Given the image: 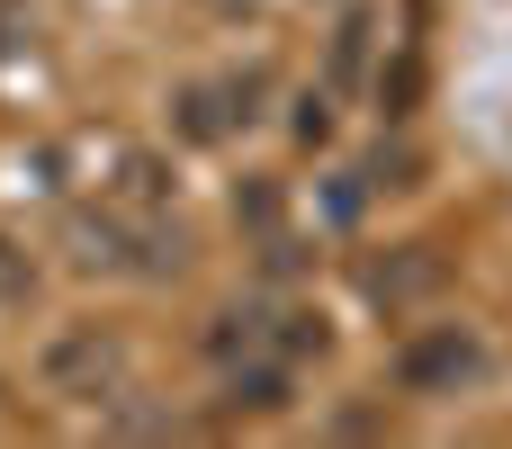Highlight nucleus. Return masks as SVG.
Returning <instances> with one entry per match:
<instances>
[{"label":"nucleus","mask_w":512,"mask_h":449,"mask_svg":"<svg viewBox=\"0 0 512 449\" xmlns=\"http://www.w3.org/2000/svg\"><path fill=\"white\" fill-rule=\"evenodd\" d=\"M360 63H369V9H351V18L333 27V81H351Z\"/></svg>","instance_id":"nucleus-4"},{"label":"nucleus","mask_w":512,"mask_h":449,"mask_svg":"<svg viewBox=\"0 0 512 449\" xmlns=\"http://www.w3.org/2000/svg\"><path fill=\"white\" fill-rule=\"evenodd\" d=\"M225 405H234V414H279V405H288V360H270V351L225 360Z\"/></svg>","instance_id":"nucleus-3"},{"label":"nucleus","mask_w":512,"mask_h":449,"mask_svg":"<svg viewBox=\"0 0 512 449\" xmlns=\"http://www.w3.org/2000/svg\"><path fill=\"white\" fill-rule=\"evenodd\" d=\"M297 135H306V144H324V135H333V108H324V99H306V117H297Z\"/></svg>","instance_id":"nucleus-6"},{"label":"nucleus","mask_w":512,"mask_h":449,"mask_svg":"<svg viewBox=\"0 0 512 449\" xmlns=\"http://www.w3.org/2000/svg\"><path fill=\"white\" fill-rule=\"evenodd\" d=\"M234 216H243L261 243H279V216H288V207H279V189H270V180H252V189L234 198Z\"/></svg>","instance_id":"nucleus-5"},{"label":"nucleus","mask_w":512,"mask_h":449,"mask_svg":"<svg viewBox=\"0 0 512 449\" xmlns=\"http://www.w3.org/2000/svg\"><path fill=\"white\" fill-rule=\"evenodd\" d=\"M486 378V342L468 333V324H423L414 342H405V360H396V387L405 396H459V387H477Z\"/></svg>","instance_id":"nucleus-1"},{"label":"nucleus","mask_w":512,"mask_h":449,"mask_svg":"<svg viewBox=\"0 0 512 449\" xmlns=\"http://www.w3.org/2000/svg\"><path fill=\"white\" fill-rule=\"evenodd\" d=\"M117 378H126L117 333L72 324V333H54V342H45V387H54V396H72V405H108V396H117Z\"/></svg>","instance_id":"nucleus-2"}]
</instances>
